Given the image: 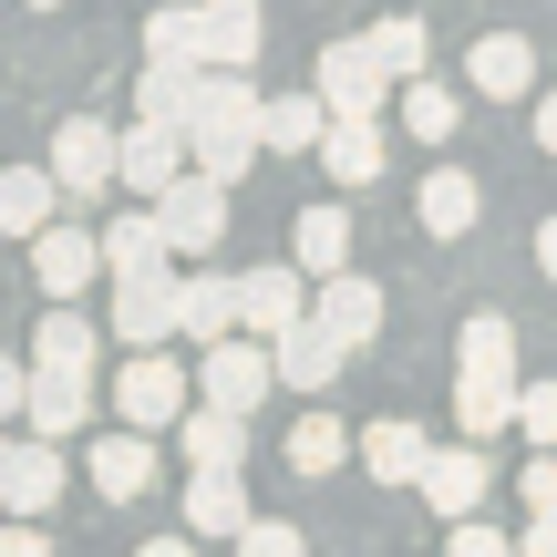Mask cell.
Here are the masks:
<instances>
[{"label":"cell","instance_id":"29","mask_svg":"<svg viewBox=\"0 0 557 557\" xmlns=\"http://www.w3.org/2000/svg\"><path fill=\"white\" fill-rule=\"evenodd\" d=\"M393 124H413V145H455V124H465V94H444V83H403L393 94Z\"/></svg>","mask_w":557,"mask_h":557},{"label":"cell","instance_id":"30","mask_svg":"<svg viewBox=\"0 0 557 557\" xmlns=\"http://www.w3.org/2000/svg\"><path fill=\"white\" fill-rule=\"evenodd\" d=\"M227 331H238V278H186V331L176 341L207 351V341H227Z\"/></svg>","mask_w":557,"mask_h":557},{"label":"cell","instance_id":"22","mask_svg":"<svg viewBox=\"0 0 557 557\" xmlns=\"http://www.w3.org/2000/svg\"><path fill=\"white\" fill-rule=\"evenodd\" d=\"M310 310L331 320L351 351H372V341H382V289H372V278H351V269H331V278H320V299H310Z\"/></svg>","mask_w":557,"mask_h":557},{"label":"cell","instance_id":"36","mask_svg":"<svg viewBox=\"0 0 557 557\" xmlns=\"http://www.w3.org/2000/svg\"><path fill=\"white\" fill-rule=\"evenodd\" d=\"M455 557H496L506 547V527H485V517H455V537H444Z\"/></svg>","mask_w":557,"mask_h":557},{"label":"cell","instance_id":"11","mask_svg":"<svg viewBox=\"0 0 557 557\" xmlns=\"http://www.w3.org/2000/svg\"><path fill=\"white\" fill-rule=\"evenodd\" d=\"M197 165V145H186V124H156L135 114V135H124V197H165V186Z\"/></svg>","mask_w":557,"mask_h":557},{"label":"cell","instance_id":"10","mask_svg":"<svg viewBox=\"0 0 557 557\" xmlns=\"http://www.w3.org/2000/svg\"><path fill=\"white\" fill-rule=\"evenodd\" d=\"M156 207H165V227H176V248H186V259H207V248L227 238V176H207V165H186V176L165 186Z\"/></svg>","mask_w":557,"mask_h":557},{"label":"cell","instance_id":"7","mask_svg":"<svg viewBox=\"0 0 557 557\" xmlns=\"http://www.w3.org/2000/svg\"><path fill=\"white\" fill-rule=\"evenodd\" d=\"M83 475H94L103 506H135L156 485V423H124V434H94L83 444Z\"/></svg>","mask_w":557,"mask_h":557},{"label":"cell","instance_id":"34","mask_svg":"<svg viewBox=\"0 0 557 557\" xmlns=\"http://www.w3.org/2000/svg\"><path fill=\"white\" fill-rule=\"evenodd\" d=\"M517 496H527V517H557V444H537V465H527Z\"/></svg>","mask_w":557,"mask_h":557},{"label":"cell","instance_id":"3","mask_svg":"<svg viewBox=\"0 0 557 557\" xmlns=\"http://www.w3.org/2000/svg\"><path fill=\"white\" fill-rule=\"evenodd\" d=\"M186 331V278L176 269H135L114 278V341L124 351H145V341H176Z\"/></svg>","mask_w":557,"mask_h":557},{"label":"cell","instance_id":"16","mask_svg":"<svg viewBox=\"0 0 557 557\" xmlns=\"http://www.w3.org/2000/svg\"><path fill=\"white\" fill-rule=\"evenodd\" d=\"M465 83H475L485 103H527V94H537V52H527V32H485L475 52H465Z\"/></svg>","mask_w":557,"mask_h":557},{"label":"cell","instance_id":"8","mask_svg":"<svg viewBox=\"0 0 557 557\" xmlns=\"http://www.w3.org/2000/svg\"><path fill=\"white\" fill-rule=\"evenodd\" d=\"M52 496H62V434L21 423V444H0V506L11 517H52Z\"/></svg>","mask_w":557,"mask_h":557},{"label":"cell","instance_id":"19","mask_svg":"<svg viewBox=\"0 0 557 557\" xmlns=\"http://www.w3.org/2000/svg\"><path fill=\"white\" fill-rule=\"evenodd\" d=\"M62 197H73V186H62L52 156H41V165H11V176H0V227H11V238H41Z\"/></svg>","mask_w":557,"mask_h":557},{"label":"cell","instance_id":"20","mask_svg":"<svg viewBox=\"0 0 557 557\" xmlns=\"http://www.w3.org/2000/svg\"><path fill=\"white\" fill-rule=\"evenodd\" d=\"M423 465H434V444H423V423H361V475L372 485H423Z\"/></svg>","mask_w":557,"mask_h":557},{"label":"cell","instance_id":"39","mask_svg":"<svg viewBox=\"0 0 557 557\" xmlns=\"http://www.w3.org/2000/svg\"><path fill=\"white\" fill-rule=\"evenodd\" d=\"M537 145L557 156V94H537Z\"/></svg>","mask_w":557,"mask_h":557},{"label":"cell","instance_id":"41","mask_svg":"<svg viewBox=\"0 0 557 557\" xmlns=\"http://www.w3.org/2000/svg\"><path fill=\"white\" fill-rule=\"evenodd\" d=\"M32 11H62V0H32Z\"/></svg>","mask_w":557,"mask_h":557},{"label":"cell","instance_id":"6","mask_svg":"<svg viewBox=\"0 0 557 557\" xmlns=\"http://www.w3.org/2000/svg\"><path fill=\"white\" fill-rule=\"evenodd\" d=\"M32 278H41V299H83L94 278H114V259H103V227H41L32 238Z\"/></svg>","mask_w":557,"mask_h":557},{"label":"cell","instance_id":"24","mask_svg":"<svg viewBox=\"0 0 557 557\" xmlns=\"http://www.w3.org/2000/svg\"><path fill=\"white\" fill-rule=\"evenodd\" d=\"M186 527H197V537H238V527H248L238 465H197V485H186Z\"/></svg>","mask_w":557,"mask_h":557},{"label":"cell","instance_id":"2","mask_svg":"<svg viewBox=\"0 0 557 557\" xmlns=\"http://www.w3.org/2000/svg\"><path fill=\"white\" fill-rule=\"evenodd\" d=\"M320 94H331V114H393V62L372 52V32H351V41H320Z\"/></svg>","mask_w":557,"mask_h":557},{"label":"cell","instance_id":"23","mask_svg":"<svg viewBox=\"0 0 557 557\" xmlns=\"http://www.w3.org/2000/svg\"><path fill=\"white\" fill-rule=\"evenodd\" d=\"M197 73H207L197 52H145V73H135V114L186 124V103H197Z\"/></svg>","mask_w":557,"mask_h":557},{"label":"cell","instance_id":"26","mask_svg":"<svg viewBox=\"0 0 557 557\" xmlns=\"http://www.w3.org/2000/svg\"><path fill=\"white\" fill-rule=\"evenodd\" d=\"M341 465H361V434L341 413H299L289 423V475H341Z\"/></svg>","mask_w":557,"mask_h":557},{"label":"cell","instance_id":"4","mask_svg":"<svg viewBox=\"0 0 557 557\" xmlns=\"http://www.w3.org/2000/svg\"><path fill=\"white\" fill-rule=\"evenodd\" d=\"M517 413H527V382H517V361H455V423H465L475 444L517 434Z\"/></svg>","mask_w":557,"mask_h":557},{"label":"cell","instance_id":"21","mask_svg":"<svg viewBox=\"0 0 557 557\" xmlns=\"http://www.w3.org/2000/svg\"><path fill=\"white\" fill-rule=\"evenodd\" d=\"M289 259L310 269V278L351 269V207H331V197H320V207H299V218H289Z\"/></svg>","mask_w":557,"mask_h":557},{"label":"cell","instance_id":"12","mask_svg":"<svg viewBox=\"0 0 557 557\" xmlns=\"http://www.w3.org/2000/svg\"><path fill=\"white\" fill-rule=\"evenodd\" d=\"M32 361H41V351H32ZM21 423H32V434H62V444L94 434V372H73V361H41V372H32V413H21Z\"/></svg>","mask_w":557,"mask_h":557},{"label":"cell","instance_id":"28","mask_svg":"<svg viewBox=\"0 0 557 557\" xmlns=\"http://www.w3.org/2000/svg\"><path fill=\"white\" fill-rule=\"evenodd\" d=\"M320 135H331V94H269V156H320Z\"/></svg>","mask_w":557,"mask_h":557},{"label":"cell","instance_id":"32","mask_svg":"<svg viewBox=\"0 0 557 557\" xmlns=\"http://www.w3.org/2000/svg\"><path fill=\"white\" fill-rule=\"evenodd\" d=\"M455 361H517V320L506 310H465L455 320Z\"/></svg>","mask_w":557,"mask_h":557},{"label":"cell","instance_id":"37","mask_svg":"<svg viewBox=\"0 0 557 557\" xmlns=\"http://www.w3.org/2000/svg\"><path fill=\"white\" fill-rule=\"evenodd\" d=\"M32 372L41 361H0V413H32Z\"/></svg>","mask_w":557,"mask_h":557},{"label":"cell","instance_id":"9","mask_svg":"<svg viewBox=\"0 0 557 557\" xmlns=\"http://www.w3.org/2000/svg\"><path fill=\"white\" fill-rule=\"evenodd\" d=\"M310 299H320V278L310 269H299V259H278V269H248L238 278V320H248V331H299V320H310Z\"/></svg>","mask_w":557,"mask_h":557},{"label":"cell","instance_id":"33","mask_svg":"<svg viewBox=\"0 0 557 557\" xmlns=\"http://www.w3.org/2000/svg\"><path fill=\"white\" fill-rule=\"evenodd\" d=\"M238 547H259V557H299L310 537H299L289 517H248V527H238Z\"/></svg>","mask_w":557,"mask_h":557},{"label":"cell","instance_id":"13","mask_svg":"<svg viewBox=\"0 0 557 557\" xmlns=\"http://www.w3.org/2000/svg\"><path fill=\"white\" fill-rule=\"evenodd\" d=\"M103 259H114V278H135V269H176L186 248H176V227H165V207L145 197V207H124V218H103Z\"/></svg>","mask_w":557,"mask_h":557},{"label":"cell","instance_id":"25","mask_svg":"<svg viewBox=\"0 0 557 557\" xmlns=\"http://www.w3.org/2000/svg\"><path fill=\"white\" fill-rule=\"evenodd\" d=\"M103 341H114V320H83L73 299H52V310H41V331H32V351H41V361H73V372H94Z\"/></svg>","mask_w":557,"mask_h":557},{"label":"cell","instance_id":"5","mask_svg":"<svg viewBox=\"0 0 557 557\" xmlns=\"http://www.w3.org/2000/svg\"><path fill=\"white\" fill-rule=\"evenodd\" d=\"M52 165H62V186H73V207L83 197H114V186H124V135L103 114H73L52 135Z\"/></svg>","mask_w":557,"mask_h":557},{"label":"cell","instance_id":"18","mask_svg":"<svg viewBox=\"0 0 557 557\" xmlns=\"http://www.w3.org/2000/svg\"><path fill=\"white\" fill-rule=\"evenodd\" d=\"M165 444H176L186 465H248V413H227V403H186Z\"/></svg>","mask_w":557,"mask_h":557},{"label":"cell","instance_id":"14","mask_svg":"<svg viewBox=\"0 0 557 557\" xmlns=\"http://www.w3.org/2000/svg\"><path fill=\"white\" fill-rule=\"evenodd\" d=\"M341 361H351V341L331 331V320H299V331H278V382H289V393H331L341 382Z\"/></svg>","mask_w":557,"mask_h":557},{"label":"cell","instance_id":"38","mask_svg":"<svg viewBox=\"0 0 557 557\" xmlns=\"http://www.w3.org/2000/svg\"><path fill=\"white\" fill-rule=\"evenodd\" d=\"M537 278L557 289V218H537Z\"/></svg>","mask_w":557,"mask_h":557},{"label":"cell","instance_id":"27","mask_svg":"<svg viewBox=\"0 0 557 557\" xmlns=\"http://www.w3.org/2000/svg\"><path fill=\"white\" fill-rule=\"evenodd\" d=\"M320 165H331L341 186H372V176H382V114H331V135H320Z\"/></svg>","mask_w":557,"mask_h":557},{"label":"cell","instance_id":"35","mask_svg":"<svg viewBox=\"0 0 557 557\" xmlns=\"http://www.w3.org/2000/svg\"><path fill=\"white\" fill-rule=\"evenodd\" d=\"M527 444H557V382H527V413H517Z\"/></svg>","mask_w":557,"mask_h":557},{"label":"cell","instance_id":"31","mask_svg":"<svg viewBox=\"0 0 557 557\" xmlns=\"http://www.w3.org/2000/svg\"><path fill=\"white\" fill-rule=\"evenodd\" d=\"M372 52L393 62V83H413V73H423V52H434V32H423L413 11H393V21H372Z\"/></svg>","mask_w":557,"mask_h":557},{"label":"cell","instance_id":"40","mask_svg":"<svg viewBox=\"0 0 557 557\" xmlns=\"http://www.w3.org/2000/svg\"><path fill=\"white\" fill-rule=\"evenodd\" d=\"M527 547H537V557H557V517H537V527H527Z\"/></svg>","mask_w":557,"mask_h":557},{"label":"cell","instance_id":"17","mask_svg":"<svg viewBox=\"0 0 557 557\" xmlns=\"http://www.w3.org/2000/svg\"><path fill=\"white\" fill-rule=\"evenodd\" d=\"M413 218H423V238H475V218H485V186L465 176V165H434V176L413 186Z\"/></svg>","mask_w":557,"mask_h":557},{"label":"cell","instance_id":"15","mask_svg":"<svg viewBox=\"0 0 557 557\" xmlns=\"http://www.w3.org/2000/svg\"><path fill=\"white\" fill-rule=\"evenodd\" d=\"M413 496L434 506L444 527H455V517H475V506H485V455H475V434H465V444H434V465H423V485H413Z\"/></svg>","mask_w":557,"mask_h":557},{"label":"cell","instance_id":"1","mask_svg":"<svg viewBox=\"0 0 557 557\" xmlns=\"http://www.w3.org/2000/svg\"><path fill=\"white\" fill-rule=\"evenodd\" d=\"M186 393H197V361H165V341H145V351L114 372V413L124 423H156V434H176Z\"/></svg>","mask_w":557,"mask_h":557}]
</instances>
